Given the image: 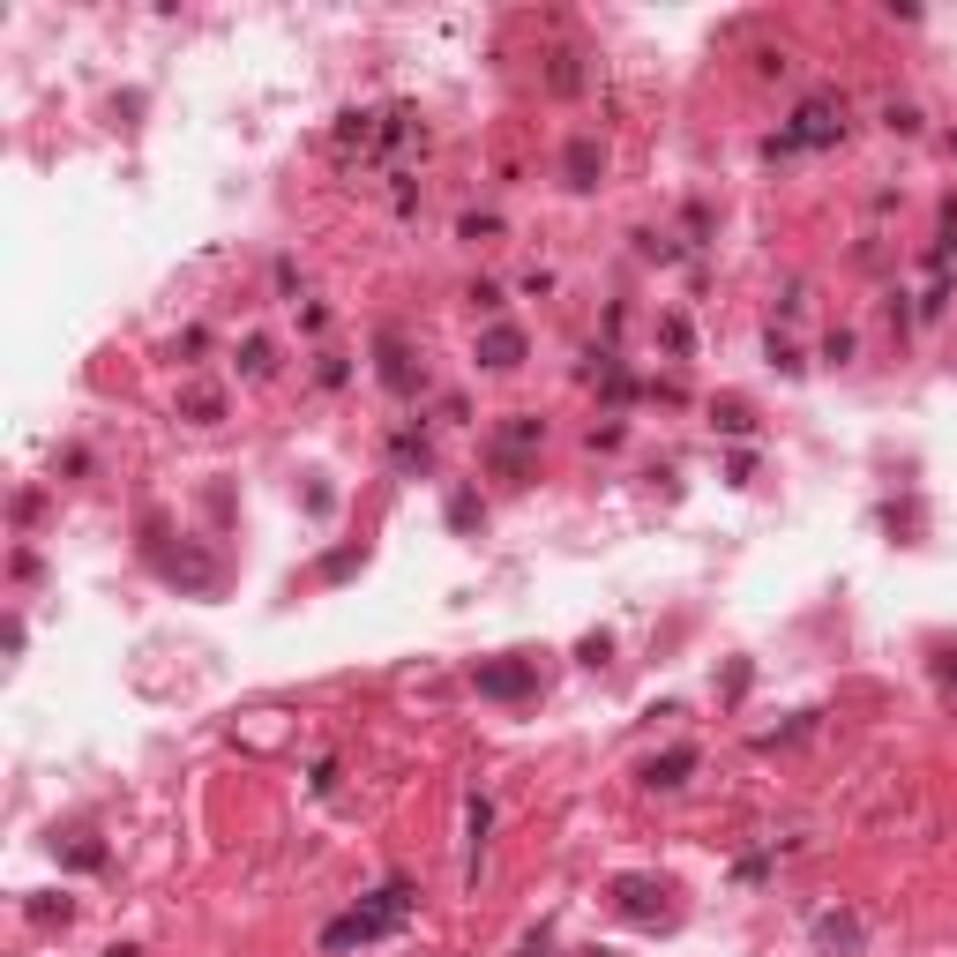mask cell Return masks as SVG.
<instances>
[{
	"mask_svg": "<svg viewBox=\"0 0 957 957\" xmlns=\"http://www.w3.org/2000/svg\"><path fill=\"white\" fill-rule=\"evenodd\" d=\"M404 913H412V890H382V905H374V913H352V920H337V928H329L322 943H329V950H344V943H367V935L397 928Z\"/></svg>",
	"mask_w": 957,
	"mask_h": 957,
	"instance_id": "1",
	"label": "cell"
},
{
	"mask_svg": "<svg viewBox=\"0 0 957 957\" xmlns=\"http://www.w3.org/2000/svg\"><path fill=\"white\" fill-rule=\"evenodd\" d=\"M845 128V105H830V98H815L808 113H800V128L786 135V143H830V135Z\"/></svg>",
	"mask_w": 957,
	"mask_h": 957,
	"instance_id": "2",
	"label": "cell"
},
{
	"mask_svg": "<svg viewBox=\"0 0 957 957\" xmlns=\"http://www.w3.org/2000/svg\"><path fill=\"white\" fill-rule=\"evenodd\" d=\"M479 688H486V696H524V688H531V666H486Z\"/></svg>",
	"mask_w": 957,
	"mask_h": 957,
	"instance_id": "3",
	"label": "cell"
},
{
	"mask_svg": "<svg viewBox=\"0 0 957 957\" xmlns=\"http://www.w3.org/2000/svg\"><path fill=\"white\" fill-rule=\"evenodd\" d=\"M516 352H524V337H516V329H486V344H479L486 367H516Z\"/></svg>",
	"mask_w": 957,
	"mask_h": 957,
	"instance_id": "4",
	"label": "cell"
},
{
	"mask_svg": "<svg viewBox=\"0 0 957 957\" xmlns=\"http://www.w3.org/2000/svg\"><path fill=\"white\" fill-rule=\"evenodd\" d=\"M606 165V150L599 143H569V172H576V187H591V172Z\"/></svg>",
	"mask_w": 957,
	"mask_h": 957,
	"instance_id": "5",
	"label": "cell"
},
{
	"mask_svg": "<svg viewBox=\"0 0 957 957\" xmlns=\"http://www.w3.org/2000/svg\"><path fill=\"white\" fill-rule=\"evenodd\" d=\"M688 763H696V756H688V748H673L666 763H651V778H658V786H681V771H688Z\"/></svg>",
	"mask_w": 957,
	"mask_h": 957,
	"instance_id": "6",
	"label": "cell"
}]
</instances>
